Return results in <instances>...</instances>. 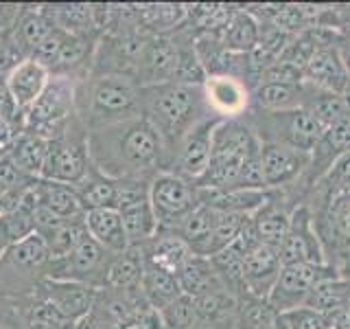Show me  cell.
<instances>
[{
    "label": "cell",
    "mask_w": 350,
    "mask_h": 329,
    "mask_svg": "<svg viewBox=\"0 0 350 329\" xmlns=\"http://www.w3.org/2000/svg\"><path fill=\"white\" fill-rule=\"evenodd\" d=\"M88 235H90L98 246H103L112 255H120L129 248V239L123 226V217L116 208H98V211L83 213Z\"/></svg>",
    "instance_id": "cell-24"
},
{
    "label": "cell",
    "mask_w": 350,
    "mask_h": 329,
    "mask_svg": "<svg viewBox=\"0 0 350 329\" xmlns=\"http://www.w3.org/2000/svg\"><path fill=\"white\" fill-rule=\"evenodd\" d=\"M51 31L53 25L49 22L46 14L42 11V7H22L16 25L9 31V38L14 40L20 53L29 60L40 49V44L49 38Z\"/></svg>",
    "instance_id": "cell-25"
},
{
    "label": "cell",
    "mask_w": 350,
    "mask_h": 329,
    "mask_svg": "<svg viewBox=\"0 0 350 329\" xmlns=\"http://www.w3.org/2000/svg\"><path fill=\"white\" fill-rule=\"evenodd\" d=\"M219 121L221 119H217V117L206 119L184 136V141L180 143V147L175 149V156H173V169H171L173 173L182 175L184 180H189L193 184L202 178L208 169V164H211L213 132Z\"/></svg>",
    "instance_id": "cell-14"
},
{
    "label": "cell",
    "mask_w": 350,
    "mask_h": 329,
    "mask_svg": "<svg viewBox=\"0 0 350 329\" xmlns=\"http://www.w3.org/2000/svg\"><path fill=\"white\" fill-rule=\"evenodd\" d=\"M33 193H36L40 206H44L53 215H57L59 219H72L83 215V208L75 186L38 178L33 182Z\"/></svg>",
    "instance_id": "cell-28"
},
{
    "label": "cell",
    "mask_w": 350,
    "mask_h": 329,
    "mask_svg": "<svg viewBox=\"0 0 350 329\" xmlns=\"http://www.w3.org/2000/svg\"><path fill=\"white\" fill-rule=\"evenodd\" d=\"M258 84H304V73H302V69H298V66L276 60L260 71L256 86Z\"/></svg>",
    "instance_id": "cell-43"
},
{
    "label": "cell",
    "mask_w": 350,
    "mask_h": 329,
    "mask_svg": "<svg viewBox=\"0 0 350 329\" xmlns=\"http://www.w3.org/2000/svg\"><path fill=\"white\" fill-rule=\"evenodd\" d=\"M88 156L98 173L116 182L149 184L173 167L167 145L145 117L88 134Z\"/></svg>",
    "instance_id": "cell-1"
},
{
    "label": "cell",
    "mask_w": 350,
    "mask_h": 329,
    "mask_svg": "<svg viewBox=\"0 0 350 329\" xmlns=\"http://www.w3.org/2000/svg\"><path fill=\"white\" fill-rule=\"evenodd\" d=\"M245 119L250 121V125L254 127L260 143L291 147L304 154H311L324 134V127L317 123L304 108L284 110V112L250 110Z\"/></svg>",
    "instance_id": "cell-5"
},
{
    "label": "cell",
    "mask_w": 350,
    "mask_h": 329,
    "mask_svg": "<svg viewBox=\"0 0 350 329\" xmlns=\"http://www.w3.org/2000/svg\"><path fill=\"white\" fill-rule=\"evenodd\" d=\"M306 84H258L252 88L250 110L260 112H284V110H298L304 106Z\"/></svg>",
    "instance_id": "cell-26"
},
{
    "label": "cell",
    "mask_w": 350,
    "mask_h": 329,
    "mask_svg": "<svg viewBox=\"0 0 350 329\" xmlns=\"http://www.w3.org/2000/svg\"><path fill=\"white\" fill-rule=\"evenodd\" d=\"M118 189H120V184L116 180L107 178V175H103V173H98L94 167H90L85 178L75 186L77 195H79L83 213L98 211V208H116Z\"/></svg>",
    "instance_id": "cell-32"
},
{
    "label": "cell",
    "mask_w": 350,
    "mask_h": 329,
    "mask_svg": "<svg viewBox=\"0 0 350 329\" xmlns=\"http://www.w3.org/2000/svg\"><path fill=\"white\" fill-rule=\"evenodd\" d=\"M339 58H342L346 75H348V80H350V40H344L342 44H339Z\"/></svg>",
    "instance_id": "cell-44"
},
{
    "label": "cell",
    "mask_w": 350,
    "mask_h": 329,
    "mask_svg": "<svg viewBox=\"0 0 350 329\" xmlns=\"http://www.w3.org/2000/svg\"><path fill=\"white\" fill-rule=\"evenodd\" d=\"M140 292L145 296V301L149 303L151 310H156V312H160L162 307H167L169 303L178 299V296H182L178 277L158 266H153L149 261H145V272H142V279H140Z\"/></svg>",
    "instance_id": "cell-33"
},
{
    "label": "cell",
    "mask_w": 350,
    "mask_h": 329,
    "mask_svg": "<svg viewBox=\"0 0 350 329\" xmlns=\"http://www.w3.org/2000/svg\"><path fill=\"white\" fill-rule=\"evenodd\" d=\"M324 219L342 244H350V191L333 197L326 204Z\"/></svg>",
    "instance_id": "cell-41"
},
{
    "label": "cell",
    "mask_w": 350,
    "mask_h": 329,
    "mask_svg": "<svg viewBox=\"0 0 350 329\" xmlns=\"http://www.w3.org/2000/svg\"><path fill=\"white\" fill-rule=\"evenodd\" d=\"M49 80H51L49 71L33 58L18 64L16 69L7 75V86H9L11 99H14L16 106L25 114H27V110L40 99Z\"/></svg>",
    "instance_id": "cell-22"
},
{
    "label": "cell",
    "mask_w": 350,
    "mask_h": 329,
    "mask_svg": "<svg viewBox=\"0 0 350 329\" xmlns=\"http://www.w3.org/2000/svg\"><path fill=\"white\" fill-rule=\"evenodd\" d=\"M280 325L284 329H331V318L311 310V307H298L287 314H280Z\"/></svg>",
    "instance_id": "cell-42"
},
{
    "label": "cell",
    "mask_w": 350,
    "mask_h": 329,
    "mask_svg": "<svg viewBox=\"0 0 350 329\" xmlns=\"http://www.w3.org/2000/svg\"><path fill=\"white\" fill-rule=\"evenodd\" d=\"M145 252L140 246H129L112 259L105 274L103 288H112L120 292H131L140 288L142 272H145Z\"/></svg>",
    "instance_id": "cell-29"
},
{
    "label": "cell",
    "mask_w": 350,
    "mask_h": 329,
    "mask_svg": "<svg viewBox=\"0 0 350 329\" xmlns=\"http://www.w3.org/2000/svg\"><path fill=\"white\" fill-rule=\"evenodd\" d=\"M46 147H49L46 138L25 130L22 134H18L14 145L9 147L7 156L14 160V164L25 175H29V178H40L44 158H46Z\"/></svg>",
    "instance_id": "cell-36"
},
{
    "label": "cell",
    "mask_w": 350,
    "mask_h": 329,
    "mask_svg": "<svg viewBox=\"0 0 350 329\" xmlns=\"http://www.w3.org/2000/svg\"><path fill=\"white\" fill-rule=\"evenodd\" d=\"M38 206V197L33 193V184L22 193L20 202L11 208H5L0 213V259H3L7 252L18 246L20 241H25L36 233V226H33V211Z\"/></svg>",
    "instance_id": "cell-21"
},
{
    "label": "cell",
    "mask_w": 350,
    "mask_h": 329,
    "mask_svg": "<svg viewBox=\"0 0 350 329\" xmlns=\"http://www.w3.org/2000/svg\"><path fill=\"white\" fill-rule=\"evenodd\" d=\"M75 114L88 134L140 117V88L127 77L88 75L75 84Z\"/></svg>",
    "instance_id": "cell-3"
},
{
    "label": "cell",
    "mask_w": 350,
    "mask_h": 329,
    "mask_svg": "<svg viewBox=\"0 0 350 329\" xmlns=\"http://www.w3.org/2000/svg\"><path fill=\"white\" fill-rule=\"evenodd\" d=\"M140 248L145 252V259L149 263L175 274V277H178L184 263L193 257L191 248L178 235L169 233V230H158V235Z\"/></svg>",
    "instance_id": "cell-27"
},
{
    "label": "cell",
    "mask_w": 350,
    "mask_h": 329,
    "mask_svg": "<svg viewBox=\"0 0 350 329\" xmlns=\"http://www.w3.org/2000/svg\"><path fill=\"white\" fill-rule=\"evenodd\" d=\"M53 29H57L66 36L79 38H101L94 29L92 5H46L42 7Z\"/></svg>",
    "instance_id": "cell-30"
},
{
    "label": "cell",
    "mask_w": 350,
    "mask_h": 329,
    "mask_svg": "<svg viewBox=\"0 0 350 329\" xmlns=\"http://www.w3.org/2000/svg\"><path fill=\"white\" fill-rule=\"evenodd\" d=\"M49 246L40 235L33 233L25 241H20L18 246L11 248L7 255L0 259V281L7 285H22L25 281H36V274L42 272V277H46V268H49Z\"/></svg>",
    "instance_id": "cell-13"
},
{
    "label": "cell",
    "mask_w": 350,
    "mask_h": 329,
    "mask_svg": "<svg viewBox=\"0 0 350 329\" xmlns=\"http://www.w3.org/2000/svg\"><path fill=\"white\" fill-rule=\"evenodd\" d=\"M116 211L123 217L129 246H145L158 235V219L151 208L147 182H118Z\"/></svg>",
    "instance_id": "cell-12"
},
{
    "label": "cell",
    "mask_w": 350,
    "mask_h": 329,
    "mask_svg": "<svg viewBox=\"0 0 350 329\" xmlns=\"http://www.w3.org/2000/svg\"><path fill=\"white\" fill-rule=\"evenodd\" d=\"M350 191V151L339 156L335 164L324 173V178L313 186V200L322 197V202L328 204L333 197Z\"/></svg>",
    "instance_id": "cell-39"
},
{
    "label": "cell",
    "mask_w": 350,
    "mask_h": 329,
    "mask_svg": "<svg viewBox=\"0 0 350 329\" xmlns=\"http://www.w3.org/2000/svg\"><path fill=\"white\" fill-rule=\"evenodd\" d=\"M140 117L158 132L173 158L184 136L213 114L206 103L204 86L167 82L140 88Z\"/></svg>",
    "instance_id": "cell-2"
},
{
    "label": "cell",
    "mask_w": 350,
    "mask_h": 329,
    "mask_svg": "<svg viewBox=\"0 0 350 329\" xmlns=\"http://www.w3.org/2000/svg\"><path fill=\"white\" fill-rule=\"evenodd\" d=\"M175 66H178V47H175L171 33L169 36H151L140 51L134 82L138 88L173 82Z\"/></svg>",
    "instance_id": "cell-16"
},
{
    "label": "cell",
    "mask_w": 350,
    "mask_h": 329,
    "mask_svg": "<svg viewBox=\"0 0 350 329\" xmlns=\"http://www.w3.org/2000/svg\"><path fill=\"white\" fill-rule=\"evenodd\" d=\"M260 158H262V175H265L267 189L287 191L289 186H295L302 180L306 167H309L311 154L262 143Z\"/></svg>",
    "instance_id": "cell-17"
},
{
    "label": "cell",
    "mask_w": 350,
    "mask_h": 329,
    "mask_svg": "<svg viewBox=\"0 0 350 329\" xmlns=\"http://www.w3.org/2000/svg\"><path fill=\"white\" fill-rule=\"evenodd\" d=\"M260 149V141L245 117L221 119L213 132V156L206 173L195 186L200 189L230 191L234 186L245 160Z\"/></svg>",
    "instance_id": "cell-4"
},
{
    "label": "cell",
    "mask_w": 350,
    "mask_h": 329,
    "mask_svg": "<svg viewBox=\"0 0 350 329\" xmlns=\"http://www.w3.org/2000/svg\"><path fill=\"white\" fill-rule=\"evenodd\" d=\"M149 200L160 230H173L202 204L200 189L173 171H162L149 182Z\"/></svg>",
    "instance_id": "cell-8"
},
{
    "label": "cell",
    "mask_w": 350,
    "mask_h": 329,
    "mask_svg": "<svg viewBox=\"0 0 350 329\" xmlns=\"http://www.w3.org/2000/svg\"><path fill=\"white\" fill-rule=\"evenodd\" d=\"M339 97H342V103H344V112H346V117L350 119V82L346 84V88L342 93H339Z\"/></svg>",
    "instance_id": "cell-45"
},
{
    "label": "cell",
    "mask_w": 350,
    "mask_h": 329,
    "mask_svg": "<svg viewBox=\"0 0 350 329\" xmlns=\"http://www.w3.org/2000/svg\"><path fill=\"white\" fill-rule=\"evenodd\" d=\"M75 84L66 77H51L40 99L27 110L25 130L51 141L75 117Z\"/></svg>",
    "instance_id": "cell-7"
},
{
    "label": "cell",
    "mask_w": 350,
    "mask_h": 329,
    "mask_svg": "<svg viewBox=\"0 0 350 329\" xmlns=\"http://www.w3.org/2000/svg\"><path fill=\"white\" fill-rule=\"evenodd\" d=\"M298 202L291 200L287 191H273L269 200L262 204L258 211L252 215V222L258 233L260 244L280 246L291 224V213Z\"/></svg>",
    "instance_id": "cell-20"
},
{
    "label": "cell",
    "mask_w": 350,
    "mask_h": 329,
    "mask_svg": "<svg viewBox=\"0 0 350 329\" xmlns=\"http://www.w3.org/2000/svg\"><path fill=\"white\" fill-rule=\"evenodd\" d=\"M96 288L85 285L79 281H66V279H49L44 277L38 288L36 296L42 301L53 305L64 318H68L70 323L81 321L83 316L90 314L94 299H96Z\"/></svg>",
    "instance_id": "cell-15"
},
{
    "label": "cell",
    "mask_w": 350,
    "mask_h": 329,
    "mask_svg": "<svg viewBox=\"0 0 350 329\" xmlns=\"http://www.w3.org/2000/svg\"><path fill=\"white\" fill-rule=\"evenodd\" d=\"M304 82L320 90L339 95L350 82L344 62L339 58V49H317L315 55L304 66Z\"/></svg>",
    "instance_id": "cell-23"
},
{
    "label": "cell",
    "mask_w": 350,
    "mask_h": 329,
    "mask_svg": "<svg viewBox=\"0 0 350 329\" xmlns=\"http://www.w3.org/2000/svg\"><path fill=\"white\" fill-rule=\"evenodd\" d=\"M88 237H90V235H88V226H85L83 215L72 217V219H66V222L59 226L57 233H55L46 241L51 261L68 257L70 252H75L77 248H79Z\"/></svg>",
    "instance_id": "cell-38"
},
{
    "label": "cell",
    "mask_w": 350,
    "mask_h": 329,
    "mask_svg": "<svg viewBox=\"0 0 350 329\" xmlns=\"http://www.w3.org/2000/svg\"><path fill=\"white\" fill-rule=\"evenodd\" d=\"M306 84V82H304ZM306 112H309L317 123H320L324 130L337 125L339 121L346 119L344 112V103H342V97L335 95V93H328V90H320L311 84H306V97H304V106H302Z\"/></svg>",
    "instance_id": "cell-37"
},
{
    "label": "cell",
    "mask_w": 350,
    "mask_h": 329,
    "mask_svg": "<svg viewBox=\"0 0 350 329\" xmlns=\"http://www.w3.org/2000/svg\"><path fill=\"white\" fill-rule=\"evenodd\" d=\"M282 270L276 246L260 244L243 259V292L241 296L267 301V296ZM239 296V299H241Z\"/></svg>",
    "instance_id": "cell-19"
},
{
    "label": "cell",
    "mask_w": 350,
    "mask_h": 329,
    "mask_svg": "<svg viewBox=\"0 0 350 329\" xmlns=\"http://www.w3.org/2000/svg\"><path fill=\"white\" fill-rule=\"evenodd\" d=\"M90 167L92 162L88 156V132L75 114L70 123L49 141L40 178L77 186L88 175Z\"/></svg>",
    "instance_id": "cell-6"
},
{
    "label": "cell",
    "mask_w": 350,
    "mask_h": 329,
    "mask_svg": "<svg viewBox=\"0 0 350 329\" xmlns=\"http://www.w3.org/2000/svg\"><path fill=\"white\" fill-rule=\"evenodd\" d=\"M328 277H335V270L331 266H313V263L282 266L267 296V303L278 316L298 310V307L306 305V299L311 296L315 285Z\"/></svg>",
    "instance_id": "cell-10"
},
{
    "label": "cell",
    "mask_w": 350,
    "mask_h": 329,
    "mask_svg": "<svg viewBox=\"0 0 350 329\" xmlns=\"http://www.w3.org/2000/svg\"><path fill=\"white\" fill-rule=\"evenodd\" d=\"M262 329H284V327L280 325V318H276V321H273L271 325H267V327H262Z\"/></svg>",
    "instance_id": "cell-46"
},
{
    "label": "cell",
    "mask_w": 350,
    "mask_h": 329,
    "mask_svg": "<svg viewBox=\"0 0 350 329\" xmlns=\"http://www.w3.org/2000/svg\"><path fill=\"white\" fill-rule=\"evenodd\" d=\"M178 285L182 294L191 296V299H197V296L215 292V290H226L224 283L217 277L211 259L197 257V255H193L178 272Z\"/></svg>",
    "instance_id": "cell-34"
},
{
    "label": "cell",
    "mask_w": 350,
    "mask_h": 329,
    "mask_svg": "<svg viewBox=\"0 0 350 329\" xmlns=\"http://www.w3.org/2000/svg\"><path fill=\"white\" fill-rule=\"evenodd\" d=\"M217 40L228 51L234 53H252L258 47L260 40V22L250 9H237L228 27L219 33Z\"/></svg>",
    "instance_id": "cell-31"
},
{
    "label": "cell",
    "mask_w": 350,
    "mask_h": 329,
    "mask_svg": "<svg viewBox=\"0 0 350 329\" xmlns=\"http://www.w3.org/2000/svg\"><path fill=\"white\" fill-rule=\"evenodd\" d=\"M331 329H333V327H331Z\"/></svg>",
    "instance_id": "cell-47"
},
{
    "label": "cell",
    "mask_w": 350,
    "mask_h": 329,
    "mask_svg": "<svg viewBox=\"0 0 350 329\" xmlns=\"http://www.w3.org/2000/svg\"><path fill=\"white\" fill-rule=\"evenodd\" d=\"M160 321L164 329H193L200 325L197 321V310H195V301L191 296H178L173 303H169L167 307H162L158 312Z\"/></svg>",
    "instance_id": "cell-40"
},
{
    "label": "cell",
    "mask_w": 350,
    "mask_h": 329,
    "mask_svg": "<svg viewBox=\"0 0 350 329\" xmlns=\"http://www.w3.org/2000/svg\"><path fill=\"white\" fill-rule=\"evenodd\" d=\"M204 97L211 114L217 119H241L252 106V90L234 77H208Z\"/></svg>",
    "instance_id": "cell-18"
},
{
    "label": "cell",
    "mask_w": 350,
    "mask_h": 329,
    "mask_svg": "<svg viewBox=\"0 0 350 329\" xmlns=\"http://www.w3.org/2000/svg\"><path fill=\"white\" fill-rule=\"evenodd\" d=\"M278 255L282 266H298V263L328 266L322 237L315 226L313 206L309 202H302L293 208L291 224L278 246Z\"/></svg>",
    "instance_id": "cell-9"
},
{
    "label": "cell",
    "mask_w": 350,
    "mask_h": 329,
    "mask_svg": "<svg viewBox=\"0 0 350 329\" xmlns=\"http://www.w3.org/2000/svg\"><path fill=\"white\" fill-rule=\"evenodd\" d=\"M306 307L328 318L350 310V279H342L335 274V277L320 281L306 299Z\"/></svg>",
    "instance_id": "cell-35"
},
{
    "label": "cell",
    "mask_w": 350,
    "mask_h": 329,
    "mask_svg": "<svg viewBox=\"0 0 350 329\" xmlns=\"http://www.w3.org/2000/svg\"><path fill=\"white\" fill-rule=\"evenodd\" d=\"M116 255L107 252L103 246H98L92 237H88L83 244L70 252L68 257L49 261L46 277L49 279H66V281H79L92 288H103L105 274L109 263Z\"/></svg>",
    "instance_id": "cell-11"
}]
</instances>
